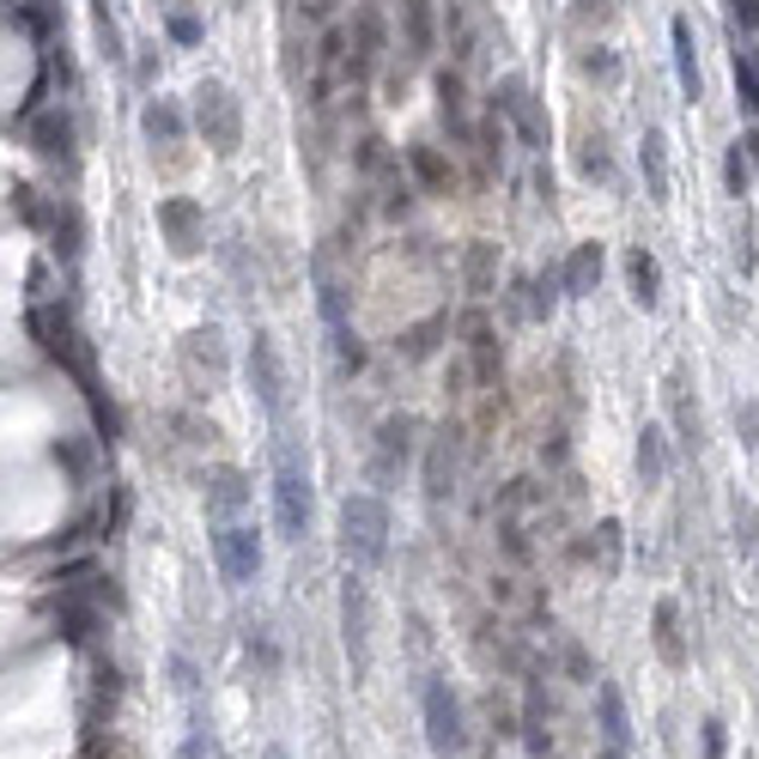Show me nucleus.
<instances>
[{"mask_svg":"<svg viewBox=\"0 0 759 759\" xmlns=\"http://www.w3.org/2000/svg\"><path fill=\"white\" fill-rule=\"evenodd\" d=\"M24 328H31L37 346H43V353L55 358V365L68 371L73 383H80V395L92 402L98 426L115 432V414L104 407V383H98V358H92V346H85V334L73 328V316L61 311V304H31V311H24Z\"/></svg>","mask_w":759,"mask_h":759,"instance_id":"1","label":"nucleus"},{"mask_svg":"<svg viewBox=\"0 0 759 759\" xmlns=\"http://www.w3.org/2000/svg\"><path fill=\"white\" fill-rule=\"evenodd\" d=\"M341 553L358 571L389 559V505H383L377 493H346L341 498Z\"/></svg>","mask_w":759,"mask_h":759,"instance_id":"2","label":"nucleus"},{"mask_svg":"<svg viewBox=\"0 0 759 759\" xmlns=\"http://www.w3.org/2000/svg\"><path fill=\"white\" fill-rule=\"evenodd\" d=\"M311 468H304V456L280 437L274 444V523L286 542H304V529H311Z\"/></svg>","mask_w":759,"mask_h":759,"instance_id":"3","label":"nucleus"},{"mask_svg":"<svg viewBox=\"0 0 759 759\" xmlns=\"http://www.w3.org/2000/svg\"><path fill=\"white\" fill-rule=\"evenodd\" d=\"M195 128H201V140L219 152V159H231V152L243 146V110H237V98H231V85H219V80H201L195 85Z\"/></svg>","mask_w":759,"mask_h":759,"instance_id":"4","label":"nucleus"},{"mask_svg":"<svg viewBox=\"0 0 759 759\" xmlns=\"http://www.w3.org/2000/svg\"><path fill=\"white\" fill-rule=\"evenodd\" d=\"M213 565L225 584H250L262 571V535L250 523H219L213 529Z\"/></svg>","mask_w":759,"mask_h":759,"instance_id":"5","label":"nucleus"},{"mask_svg":"<svg viewBox=\"0 0 759 759\" xmlns=\"http://www.w3.org/2000/svg\"><path fill=\"white\" fill-rule=\"evenodd\" d=\"M243 371H250V389H255V402H262V414L267 419H286V371H280L274 334H255Z\"/></svg>","mask_w":759,"mask_h":759,"instance_id":"6","label":"nucleus"},{"mask_svg":"<svg viewBox=\"0 0 759 759\" xmlns=\"http://www.w3.org/2000/svg\"><path fill=\"white\" fill-rule=\"evenodd\" d=\"M341 638H346V662H353V675H365L371 668V596L358 577H346L341 584Z\"/></svg>","mask_w":759,"mask_h":759,"instance_id":"7","label":"nucleus"},{"mask_svg":"<svg viewBox=\"0 0 759 759\" xmlns=\"http://www.w3.org/2000/svg\"><path fill=\"white\" fill-rule=\"evenodd\" d=\"M493 110H498V115H505V122L523 134V146H535V152L547 146V115H542V104H535V92H529L523 80H498Z\"/></svg>","mask_w":759,"mask_h":759,"instance_id":"8","label":"nucleus"},{"mask_svg":"<svg viewBox=\"0 0 759 759\" xmlns=\"http://www.w3.org/2000/svg\"><path fill=\"white\" fill-rule=\"evenodd\" d=\"M426 741H432L437 759L462 753V705H456V692H449L444 680H432V687H426Z\"/></svg>","mask_w":759,"mask_h":759,"instance_id":"9","label":"nucleus"},{"mask_svg":"<svg viewBox=\"0 0 759 759\" xmlns=\"http://www.w3.org/2000/svg\"><path fill=\"white\" fill-rule=\"evenodd\" d=\"M159 231L164 243H171V255H201V243H208V219L189 195H164L159 201Z\"/></svg>","mask_w":759,"mask_h":759,"instance_id":"10","label":"nucleus"},{"mask_svg":"<svg viewBox=\"0 0 759 759\" xmlns=\"http://www.w3.org/2000/svg\"><path fill=\"white\" fill-rule=\"evenodd\" d=\"M383 55H389V24H383L377 7H358L353 12V85H365L383 68Z\"/></svg>","mask_w":759,"mask_h":759,"instance_id":"11","label":"nucleus"},{"mask_svg":"<svg viewBox=\"0 0 759 759\" xmlns=\"http://www.w3.org/2000/svg\"><path fill=\"white\" fill-rule=\"evenodd\" d=\"M183 371L195 383V395H213L225 383V346H219V328H195L183 334Z\"/></svg>","mask_w":759,"mask_h":759,"instance_id":"12","label":"nucleus"},{"mask_svg":"<svg viewBox=\"0 0 759 759\" xmlns=\"http://www.w3.org/2000/svg\"><path fill=\"white\" fill-rule=\"evenodd\" d=\"M402 49L407 61H432L437 49V7L432 0H402Z\"/></svg>","mask_w":759,"mask_h":759,"instance_id":"13","label":"nucleus"},{"mask_svg":"<svg viewBox=\"0 0 759 759\" xmlns=\"http://www.w3.org/2000/svg\"><path fill=\"white\" fill-rule=\"evenodd\" d=\"M668 49H675V80L687 92V104L705 98V73H699V43H692V24L687 19H668Z\"/></svg>","mask_w":759,"mask_h":759,"instance_id":"14","label":"nucleus"},{"mask_svg":"<svg viewBox=\"0 0 759 759\" xmlns=\"http://www.w3.org/2000/svg\"><path fill=\"white\" fill-rule=\"evenodd\" d=\"M432 85H437V115H444V128L456 140H468L474 128H468V80H462V68H437Z\"/></svg>","mask_w":759,"mask_h":759,"instance_id":"15","label":"nucleus"},{"mask_svg":"<svg viewBox=\"0 0 759 759\" xmlns=\"http://www.w3.org/2000/svg\"><path fill=\"white\" fill-rule=\"evenodd\" d=\"M250 505V480L237 468H213L208 474V517L213 523H237V510Z\"/></svg>","mask_w":759,"mask_h":759,"instance_id":"16","label":"nucleus"},{"mask_svg":"<svg viewBox=\"0 0 759 759\" xmlns=\"http://www.w3.org/2000/svg\"><path fill=\"white\" fill-rule=\"evenodd\" d=\"M626 286H632L638 311H656V298H662V267H656V255L645 250V243L626 250Z\"/></svg>","mask_w":759,"mask_h":759,"instance_id":"17","label":"nucleus"},{"mask_svg":"<svg viewBox=\"0 0 759 759\" xmlns=\"http://www.w3.org/2000/svg\"><path fill=\"white\" fill-rule=\"evenodd\" d=\"M407 449H414V419L407 414H389L377 426V474H395L407 462Z\"/></svg>","mask_w":759,"mask_h":759,"instance_id":"18","label":"nucleus"},{"mask_svg":"<svg viewBox=\"0 0 759 759\" xmlns=\"http://www.w3.org/2000/svg\"><path fill=\"white\" fill-rule=\"evenodd\" d=\"M638 171H645L650 201L662 208V201H668V140H662V128H645V146H638Z\"/></svg>","mask_w":759,"mask_h":759,"instance_id":"19","label":"nucleus"},{"mask_svg":"<svg viewBox=\"0 0 759 759\" xmlns=\"http://www.w3.org/2000/svg\"><path fill=\"white\" fill-rule=\"evenodd\" d=\"M31 146L43 152V159H68V152H73V115L68 110H43L31 122Z\"/></svg>","mask_w":759,"mask_h":759,"instance_id":"20","label":"nucleus"},{"mask_svg":"<svg viewBox=\"0 0 759 759\" xmlns=\"http://www.w3.org/2000/svg\"><path fill=\"white\" fill-rule=\"evenodd\" d=\"M462 334H468V358H474V377L493 389L498 383V341H493V328H486V316L474 311L468 323H462Z\"/></svg>","mask_w":759,"mask_h":759,"instance_id":"21","label":"nucleus"},{"mask_svg":"<svg viewBox=\"0 0 759 759\" xmlns=\"http://www.w3.org/2000/svg\"><path fill=\"white\" fill-rule=\"evenodd\" d=\"M596 280H601V243H577L571 250V262H565V298H589L596 292Z\"/></svg>","mask_w":759,"mask_h":759,"instance_id":"22","label":"nucleus"},{"mask_svg":"<svg viewBox=\"0 0 759 759\" xmlns=\"http://www.w3.org/2000/svg\"><path fill=\"white\" fill-rule=\"evenodd\" d=\"M596 711H601V741H608V748H626V741H632V723H626V699H620L614 680L596 687Z\"/></svg>","mask_w":759,"mask_h":759,"instance_id":"23","label":"nucleus"},{"mask_svg":"<svg viewBox=\"0 0 759 759\" xmlns=\"http://www.w3.org/2000/svg\"><path fill=\"white\" fill-rule=\"evenodd\" d=\"M656 656L668 668H687V638H680V608L675 601H656Z\"/></svg>","mask_w":759,"mask_h":759,"instance_id":"24","label":"nucleus"},{"mask_svg":"<svg viewBox=\"0 0 759 759\" xmlns=\"http://www.w3.org/2000/svg\"><path fill=\"white\" fill-rule=\"evenodd\" d=\"M55 620H61V632L73 638V645H85V638L98 632V601H80L73 589H61V601H55Z\"/></svg>","mask_w":759,"mask_h":759,"instance_id":"25","label":"nucleus"},{"mask_svg":"<svg viewBox=\"0 0 759 759\" xmlns=\"http://www.w3.org/2000/svg\"><path fill=\"white\" fill-rule=\"evenodd\" d=\"M577 73H584L589 85H601V92H614V85H620V55H614L608 43H589L584 55H577Z\"/></svg>","mask_w":759,"mask_h":759,"instance_id":"26","label":"nucleus"},{"mask_svg":"<svg viewBox=\"0 0 759 759\" xmlns=\"http://www.w3.org/2000/svg\"><path fill=\"white\" fill-rule=\"evenodd\" d=\"M146 140L152 146H183V110L164 104V98H152L146 104Z\"/></svg>","mask_w":759,"mask_h":759,"instance_id":"27","label":"nucleus"},{"mask_svg":"<svg viewBox=\"0 0 759 759\" xmlns=\"http://www.w3.org/2000/svg\"><path fill=\"white\" fill-rule=\"evenodd\" d=\"M577 171H584L589 183H608V176H614V159H608V140H601V128H596V134H589V128L577 134Z\"/></svg>","mask_w":759,"mask_h":759,"instance_id":"28","label":"nucleus"},{"mask_svg":"<svg viewBox=\"0 0 759 759\" xmlns=\"http://www.w3.org/2000/svg\"><path fill=\"white\" fill-rule=\"evenodd\" d=\"M407 164H414V176L432 189V195H449V189H456V171L437 159V146H414V152H407Z\"/></svg>","mask_w":759,"mask_h":759,"instance_id":"29","label":"nucleus"},{"mask_svg":"<svg viewBox=\"0 0 759 759\" xmlns=\"http://www.w3.org/2000/svg\"><path fill=\"white\" fill-rule=\"evenodd\" d=\"M662 474H668L662 426H645V432H638V480H645V486H662Z\"/></svg>","mask_w":759,"mask_h":759,"instance_id":"30","label":"nucleus"},{"mask_svg":"<svg viewBox=\"0 0 759 759\" xmlns=\"http://www.w3.org/2000/svg\"><path fill=\"white\" fill-rule=\"evenodd\" d=\"M668 407H675V426H680V444H692V449H699V437H705V426H699V402H687V377H675V383H668Z\"/></svg>","mask_w":759,"mask_h":759,"instance_id":"31","label":"nucleus"},{"mask_svg":"<svg viewBox=\"0 0 759 759\" xmlns=\"http://www.w3.org/2000/svg\"><path fill=\"white\" fill-rule=\"evenodd\" d=\"M92 37H98V55H104V61H122L128 55V49H122V24H115L110 0H92Z\"/></svg>","mask_w":759,"mask_h":759,"instance_id":"32","label":"nucleus"},{"mask_svg":"<svg viewBox=\"0 0 759 759\" xmlns=\"http://www.w3.org/2000/svg\"><path fill=\"white\" fill-rule=\"evenodd\" d=\"M589 559H601V577H620V523H596Z\"/></svg>","mask_w":759,"mask_h":759,"instance_id":"33","label":"nucleus"},{"mask_svg":"<svg viewBox=\"0 0 759 759\" xmlns=\"http://www.w3.org/2000/svg\"><path fill=\"white\" fill-rule=\"evenodd\" d=\"M468 292L474 298L493 292V243H468Z\"/></svg>","mask_w":759,"mask_h":759,"instance_id":"34","label":"nucleus"},{"mask_svg":"<svg viewBox=\"0 0 759 759\" xmlns=\"http://www.w3.org/2000/svg\"><path fill=\"white\" fill-rule=\"evenodd\" d=\"M736 85H741V104L759 115V55L753 49H736Z\"/></svg>","mask_w":759,"mask_h":759,"instance_id":"35","label":"nucleus"},{"mask_svg":"<svg viewBox=\"0 0 759 759\" xmlns=\"http://www.w3.org/2000/svg\"><path fill=\"white\" fill-rule=\"evenodd\" d=\"M723 189L729 195H748V152H741V140L723 152Z\"/></svg>","mask_w":759,"mask_h":759,"instance_id":"36","label":"nucleus"},{"mask_svg":"<svg viewBox=\"0 0 759 759\" xmlns=\"http://www.w3.org/2000/svg\"><path fill=\"white\" fill-rule=\"evenodd\" d=\"M608 0H571V24L577 31H596V24H608Z\"/></svg>","mask_w":759,"mask_h":759,"instance_id":"37","label":"nucleus"},{"mask_svg":"<svg viewBox=\"0 0 759 759\" xmlns=\"http://www.w3.org/2000/svg\"><path fill=\"white\" fill-rule=\"evenodd\" d=\"M164 31H171V43H201V19H195V12H176L171 7V19H164Z\"/></svg>","mask_w":759,"mask_h":759,"instance_id":"38","label":"nucleus"},{"mask_svg":"<svg viewBox=\"0 0 759 759\" xmlns=\"http://www.w3.org/2000/svg\"><path fill=\"white\" fill-rule=\"evenodd\" d=\"M444 328V316H432V323H419L414 334H407V358H426L432 353V334Z\"/></svg>","mask_w":759,"mask_h":759,"instance_id":"39","label":"nucleus"},{"mask_svg":"<svg viewBox=\"0 0 759 759\" xmlns=\"http://www.w3.org/2000/svg\"><path fill=\"white\" fill-rule=\"evenodd\" d=\"M729 19L736 31H759V0H729Z\"/></svg>","mask_w":759,"mask_h":759,"instance_id":"40","label":"nucleus"},{"mask_svg":"<svg viewBox=\"0 0 759 759\" xmlns=\"http://www.w3.org/2000/svg\"><path fill=\"white\" fill-rule=\"evenodd\" d=\"M176 759H208V729H189V741H183V748H176Z\"/></svg>","mask_w":759,"mask_h":759,"instance_id":"41","label":"nucleus"},{"mask_svg":"<svg viewBox=\"0 0 759 759\" xmlns=\"http://www.w3.org/2000/svg\"><path fill=\"white\" fill-rule=\"evenodd\" d=\"M705 759H723V723L705 717Z\"/></svg>","mask_w":759,"mask_h":759,"instance_id":"42","label":"nucleus"},{"mask_svg":"<svg viewBox=\"0 0 759 759\" xmlns=\"http://www.w3.org/2000/svg\"><path fill=\"white\" fill-rule=\"evenodd\" d=\"M748 152H753V159H759V128H753V140H748Z\"/></svg>","mask_w":759,"mask_h":759,"instance_id":"43","label":"nucleus"},{"mask_svg":"<svg viewBox=\"0 0 759 759\" xmlns=\"http://www.w3.org/2000/svg\"><path fill=\"white\" fill-rule=\"evenodd\" d=\"M601 759H626V748H608V753H601Z\"/></svg>","mask_w":759,"mask_h":759,"instance_id":"44","label":"nucleus"},{"mask_svg":"<svg viewBox=\"0 0 759 759\" xmlns=\"http://www.w3.org/2000/svg\"><path fill=\"white\" fill-rule=\"evenodd\" d=\"M85 759H104V753H98V748H92V753H85Z\"/></svg>","mask_w":759,"mask_h":759,"instance_id":"45","label":"nucleus"},{"mask_svg":"<svg viewBox=\"0 0 759 759\" xmlns=\"http://www.w3.org/2000/svg\"><path fill=\"white\" fill-rule=\"evenodd\" d=\"M267 759H286V753H280V748H274V753H267Z\"/></svg>","mask_w":759,"mask_h":759,"instance_id":"46","label":"nucleus"},{"mask_svg":"<svg viewBox=\"0 0 759 759\" xmlns=\"http://www.w3.org/2000/svg\"><path fill=\"white\" fill-rule=\"evenodd\" d=\"M231 7H243V0H231Z\"/></svg>","mask_w":759,"mask_h":759,"instance_id":"47","label":"nucleus"}]
</instances>
